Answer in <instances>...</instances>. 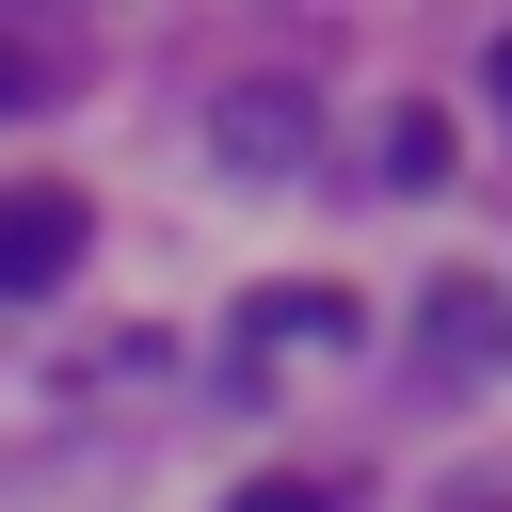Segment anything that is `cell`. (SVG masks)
<instances>
[{
  "instance_id": "cell-7",
  "label": "cell",
  "mask_w": 512,
  "mask_h": 512,
  "mask_svg": "<svg viewBox=\"0 0 512 512\" xmlns=\"http://www.w3.org/2000/svg\"><path fill=\"white\" fill-rule=\"evenodd\" d=\"M48 80H64V64H48L32 32H0V112H48Z\"/></svg>"
},
{
  "instance_id": "cell-2",
  "label": "cell",
  "mask_w": 512,
  "mask_h": 512,
  "mask_svg": "<svg viewBox=\"0 0 512 512\" xmlns=\"http://www.w3.org/2000/svg\"><path fill=\"white\" fill-rule=\"evenodd\" d=\"M336 336H368L352 288H256V304H240V368H272V352H336Z\"/></svg>"
},
{
  "instance_id": "cell-5",
  "label": "cell",
  "mask_w": 512,
  "mask_h": 512,
  "mask_svg": "<svg viewBox=\"0 0 512 512\" xmlns=\"http://www.w3.org/2000/svg\"><path fill=\"white\" fill-rule=\"evenodd\" d=\"M224 160H240V176H288V160H304V96H288V80H272V96H224Z\"/></svg>"
},
{
  "instance_id": "cell-3",
  "label": "cell",
  "mask_w": 512,
  "mask_h": 512,
  "mask_svg": "<svg viewBox=\"0 0 512 512\" xmlns=\"http://www.w3.org/2000/svg\"><path fill=\"white\" fill-rule=\"evenodd\" d=\"M0 512H128V448H32L0 480Z\"/></svg>"
},
{
  "instance_id": "cell-8",
  "label": "cell",
  "mask_w": 512,
  "mask_h": 512,
  "mask_svg": "<svg viewBox=\"0 0 512 512\" xmlns=\"http://www.w3.org/2000/svg\"><path fill=\"white\" fill-rule=\"evenodd\" d=\"M224 512H352V496H336V480H240Z\"/></svg>"
},
{
  "instance_id": "cell-4",
  "label": "cell",
  "mask_w": 512,
  "mask_h": 512,
  "mask_svg": "<svg viewBox=\"0 0 512 512\" xmlns=\"http://www.w3.org/2000/svg\"><path fill=\"white\" fill-rule=\"evenodd\" d=\"M416 336H432V368H496V352H512V304H496L480 272H448V288L416 304Z\"/></svg>"
},
{
  "instance_id": "cell-1",
  "label": "cell",
  "mask_w": 512,
  "mask_h": 512,
  "mask_svg": "<svg viewBox=\"0 0 512 512\" xmlns=\"http://www.w3.org/2000/svg\"><path fill=\"white\" fill-rule=\"evenodd\" d=\"M80 240H96V208H80L64 176H16V192H0V288H16V304H48V288L80 272Z\"/></svg>"
},
{
  "instance_id": "cell-6",
  "label": "cell",
  "mask_w": 512,
  "mask_h": 512,
  "mask_svg": "<svg viewBox=\"0 0 512 512\" xmlns=\"http://www.w3.org/2000/svg\"><path fill=\"white\" fill-rule=\"evenodd\" d=\"M432 176H448V112L400 96V112H384V192H432Z\"/></svg>"
}]
</instances>
